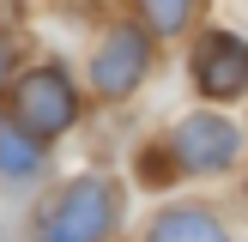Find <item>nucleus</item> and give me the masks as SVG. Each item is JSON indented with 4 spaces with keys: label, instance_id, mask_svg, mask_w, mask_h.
<instances>
[{
    "label": "nucleus",
    "instance_id": "1",
    "mask_svg": "<svg viewBox=\"0 0 248 242\" xmlns=\"http://www.w3.org/2000/svg\"><path fill=\"white\" fill-rule=\"evenodd\" d=\"M109 218H115L109 182L85 176V182H73V188H61V200H48L36 236H43V242H103L109 236Z\"/></svg>",
    "mask_w": 248,
    "mask_h": 242
},
{
    "label": "nucleus",
    "instance_id": "2",
    "mask_svg": "<svg viewBox=\"0 0 248 242\" xmlns=\"http://www.w3.org/2000/svg\"><path fill=\"white\" fill-rule=\"evenodd\" d=\"M73 85H67V73H55V67H36L31 79L18 85V121H24V133H61V127H73Z\"/></svg>",
    "mask_w": 248,
    "mask_h": 242
},
{
    "label": "nucleus",
    "instance_id": "3",
    "mask_svg": "<svg viewBox=\"0 0 248 242\" xmlns=\"http://www.w3.org/2000/svg\"><path fill=\"white\" fill-rule=\"evenodd\" d=\"M236 157V127L224 115H188L176 127V164L182 169H224Z\"/></svg>",
    "mask_w": 248,
    "mask_h": 242
},
{
    "label": "nucleus",
    "instance_id": "4",
    "mask_svg": "<svg viewBox=\"0 0 248 242\" xmlns=\"http://www.w3.org/2000/svg\"><path fill=\"white\" fill-rule=\"evenodd\" d=\"M194 85L206 97H242L248 91V43L236 36H206L194 55Z\"/></svg>",
    "mask_w": 248,
    "mask_h": 242
},
{
    "label": "nucleus",
    "instance_id": "5",
    "mask_svg": "<svg viewBox=\"0 0 248 242\" xmlns=\"http://www.w3.org/2000/svg\"><path fill=\"white\" fill-rule=\"evenodd\" d=\"M91 79H97L103 97L133 91V85L145 79V36H140V30H115V36L103 43V55L91 60Z\"/></svg>",
    "mask_w": 248,
    "mask_h": 242
},
{
    "label": "nucleus",
    "instance_id": "6",
    "mask_svg": "<svg viewBox=\"0 0 248 242\" xmlns=\"http://www.w3.org/2000/svg\"><path fill=\"white\" fill-rule=\"evenodd\" d=\"M152 242H230V236H224V230H218L206 212L176 206V212H164V218L152 224Z\"/></svg>",
    "mask_w": 248,
    "mask_h": 242
},
{
    "label": "nucleus",
    "instance_id": "7",
    "mask_svg": "<svg viewBox=\"0 0 248 242\" xmlns=\"http://www.w3.org/2000/svg\"><path fill=\"white\" fill-rule=\"evenodd\" d=\"M0 169L6 176H31L36 169V139H24L12 121H0Z\"/></svg>",
    "mask_w": 248,
    "mask_h": 242
},
{
    "label": "nucleus",
    "instance_id": "8",
    "mask_svg": "<svg viewBox=\"0 0 248 242\" xmlns=\"http://www.w3.org/2000/svg\"><path fill=\"white\" fill-rule=\"evenodd\" d=\"M140 6H145V18H152L157 30H182L188 12H194V0H140Z\"/></svg>",
    "mask_w": 248,
    "mask_h": 242
},
{
    "label": "nucleus",
    "instance_id": "9",
    "mask_svg": "<svg viewBox=\"0 0 248 242\" xmlns=\"http://www.w3.org/2000/svg\"><path fill=\"white\" fill-rule=\"evenodd\" d=\"M6 73H12V48L0 43V85H6Z\"/></svg>",
    "mask_w": 248,
    "mask_h": 242
}]
</instances>
